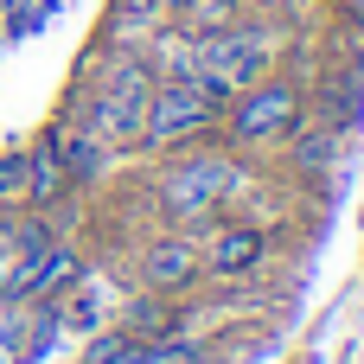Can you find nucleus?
I'll list each match as a JSON object with an SVG mask.
<instances>
[{
  "mask_svg": "<svg viewBox=\"0 0 364 364\" xmlns=\"http://www.w3.org/2000/svg\"><path fill=\"white\" fill-rule=\"evenodd\" d=\"M269 262H275V224H262V218H250V211H224L218 224L198 230V269H205V282H218V288H243V282H256Z\"/></svg>",
  "mask_w": 364,
  "mask_h": 364,
  "instance_id": "nucleus-5",
  "label": "nucleus"
},
{
  "mask_svg": "<svg viewBox=\"0 0 364 364\" xmlns=\"http://www.w3.org/2000/svg\"><path fill=\"white\" fill-rule=\"evenodd\" d=\"M64 198H77L70 192V173H64V160H58V141H51V128L26 147V211H51V205H64Z\"/></svg>",
  "mask_w": 364,
  "mask_h": 364,
  "instance_id": "nucleus-9",
  "label": "nucleus"
},
{
  "mask_svg": "<svg viewBox=\"0 0 364 364\" xmlns=\"http://www.w3.org/2000/svg\"><path fill=\"white\" fill-rule=\"evenodd\" d=\"M288 45H294V32H288L275 13L256 6L250 19H237V26H224V32H205V38H198V83H205L218 102H230L237 90H250V83H262L269 70H282Z\"/></svg>",
  "mask_w": 364,
  "mask_h": 364,
  "instance_id": "nucleus-2",
  "label": "nucleus"
},
{
  "mask_svg": "<svg viewBox=\"0 0 364 364\" xmlns=\"http://www.w3.org/2000/svg\"><path fill=\"white\" fill-rule=\"evenodd\" d=\"M339 160H346V134L326 128V122H314V115H307V122L288 134V147H282V173H288L294 186H314V192H333ZM333 198H339V192H333Z\"/></svg>",
  "mask_w": 364,
  "mask_h": 364,
  "instance_id": "nucleus-7",
  "label": "nucleus"
},
{
  "mask_svg": "<svg viewBox=\"0 0 364 364\" xmlns=\"http://www.w3.org/2000/svg\"><path fill=\"white\" fill-rule=\"evenodd\" d=\"M51 141H58V160H64V173H70V192L102 186V173H109L115 147H102V141H96L83 122H70V115H58V122H51Z\"/></svg>",
  "mask_w": 364,
  "mask_h": 364,
  "instance_id": "nucleus-8",
  "label": "nucleus"
},
{
  "mask_svg": "<svg viewBox=\"0 0 364 364\" xmlns=\"http://www.w3.org/2000/svg\"><path fill=\"white\" fill-rule=\"evenodd\" d=\"M166 19H173V13H166V0H109L96 45H122V51H141V45H147V38H154Z\"/></svg>",
  "mask_w": 364,
  "mask_h": 364,
  "instance_id": "nucleus-10",
  "label": "nucleus"
},
{
  "mask_svg": "<svg viewBox=\"0 0 364 364\" xmlns=\"http://www.w3.org/2000/svg\"><path fill=\"white\" fill-rule=\"evenodd\" d=\"M250 179H256L250 154H237L224 141H198V147H179V154L160 160V173H154V211H160V224L198 237L205 224H218L224 211L243 205Z\"/></svg>",
  "mask_w": 364,
  "mask_h": 364,
  "instance_id": "nucleus-1",
  "label": "nucleus"
},
{
  "mask_svg": "<svg viewBox=\"0 0 364 364\" xmlns=\"http://www.w3.org/2000/svg\"><path fill=\"white\" fill-rule=\"evenodd\" d=\"M301 122H307V77H294V70H269L262 83H250V90H237V96L224 102V128H218V141L256 160V154H282L288 134H294Z\"/></svg>",
  "mask_w": 364,
  "mask_h": 364,
  "instance_id": "nucleus-3",
  "label": "nucleus"
},
{
  "mask_svg": "<svg viewBox=\"0 0 364 364\" xmlns=\"http://www.w3.org/2000/svg\"><path fill=\"white\" fill-rule=\"evenodd\" d=\"M294 364H326V358H320V352H301V358H294Z\"/></svg>",
  "mask_w": 364,
  "mask_h": 364,
  "instance_id": "nucleus-16",
  "label": "nucleus"
},
{
  "mask_svg": "<svg viewBox=\"0 0 364 364\" xmlns=\"http://www.w3.org/2000/svg\"><path fill=\"white\" fill-rule=\"evenodd\" d=\"M326 13H333L339 26H352V32H364V0H326Z\"/></svg>",
  "mask_w": 364,
  "mask_h": 364,
  "instance_id": "nucleus-14",
  "label": "nucleus"
},
{
  "mask_svg": "<svg viewBox=\"0 0 364 364\" xmlns=\"http://www.w3.org/2000/svg\"><path fill=\"white\" fill-rule=\"evenodd\" d=\"M218 128H224V102L198 77H154V96H147V122H141V147L134 154L166 160L179 147L218 141Z\"/></svg>",
  "mask_w": 364,
  "mask_h": 364,
  "instance_id": "nucleus-4",
  "label": "nucleus"
},
{
  "mask_svg": "<svg viewBox=\"0 0 364 364\" xmlns=\"http://www.w3.org/2000/svg\"><path fill=\"white\" fill-rule=\"evenodd\" d=\"M134 282H141L147 294H173V301L198 294V288H205V269H198V237H192V230L160 224V230L134 250Z\"/></svg>",
  "mask_w": 364,
  "mask_h": 364,
  "instance_id": "nucleus-6",
  "label": "nucleus"
},
{
  "mask_svg": "<svg viewBox=\"0 0 364 364\" xmlns=\"http://www.w3.org/2000/svg\"><path fill=\"white\" fill-rule=\"evenodd\" d=\"M186 6H192V0H166V13H173V19H179V13H186Z\"/></svg>",
  "mask_w": 364,
  "mask_h": 364,
  "instance_id": "nucleus-15",
  "label": "nucleus"
},
{
  "mask_svg": "<svg viewBox=\"0 0 364 364\" xmlns=\"http://www.w3.org/2000/svg\"><path fill=\"white\" fill-rule=\"evenodd\" d=\"M173 364H243V346H230V339H192Z\"/></svg>",
  "mask_w": 364,
  "mask_h": 364,
  "instance_id": "nucleus-13",
  "label": "nucleus"
},
{
  "mask_svg": "<svg viewBox=\"0 0 364 364\" xmlns=\"http://www.w3.org/2000/svg\"><path fill=\"white\" fill-rule=\"evenodd\" d=\"M256 13V0H192L173 26H186L192 38H205V32H224V26H237V19H250Z\"/></svg>",
  "mask_w": 364,
  "mask_h": 364,
  "instance_id": "nucleus-11",
  "label": "nucleus"
},
{
  "mask_svg": "<svg viewBox=\"0 0 364 364\" xmlns=\"http://www.w3.org/2000/svg\"><path fill=\"white\" fill-rule=\"evenodd\" d=\"M0 211H26V147L0 154Z\"/></svg>",
  "mask_w": 364,
  "mask_h": 364,
  "instance_id": "nucleus-12",
  "label": "nucleus"
}]
</instances>
